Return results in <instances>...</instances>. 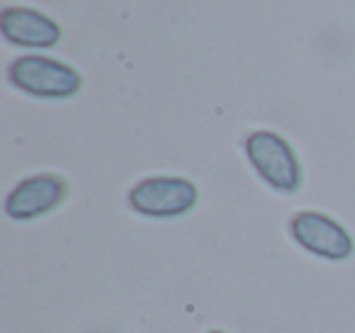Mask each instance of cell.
<instances>
[{
    "mask_svg": "<svg viewBox=\"0 0 355 333\" xmlns=\"http://www.w3.org/2000/svg\"><path fill=\"white\" fill-rule=\"evenodd\" d=\"M290 234L306 253L324 260H334V263L350 258L355 250V244L348 231L336 219L321 214V212H300V214H295L290 221Z\"/></svg>",
    "mask_w": 355,
    "mask_h": 333,
    "instance_id": "4",
    "label": "cell"
},
{
    "mask_svg": "<svg viewBox=\"0 0 355 333\" xmlns=\"http://www.w3.org/2000/svg\"><path fill=\"white\" fill-rule=\"evenodd\" d=\"M66 182L64 178L51 176V173H42V176H32L22 180L15 190L8 195L6 212L10 219L17 221H32L37 216L49 214L51 210L66 200Z\"/></svg>",
    "mask_w": 355,
    "mask_h": 333,
    "instance_id": "5",
    "label": "cell"
},
{
    "mask_svg": "<svg viewBox=\"0 0 355 333\" xmlns=\"http://www.w3.org/2000/svg\"><path fill=\"white\" fill-rule=\"evenodd\" d=\"M198 205V187L185 178H146L129 190V207L148 219H175Z\"/></svg>",
    "mask_w": 355,
    "mask_h": 333,
    "instance_id": "3",
    "label": "cell"
},
{
    "mask_svg": "<svg viewBox=\"0 0 355 333\" xmlns=\"http://www.w3.org/2000/svg\"><path fill=\"white\" fill-rule=\"evenodd\" d=\"M246 156L256 173L277 192H297L302 185V166L292 146L275 132H253L246 139Z\"/></svg>",
    "mask_w": 355,
    "mask_h": 333,
    "instance_id": "2",
    "label": "cell"
},
{
    "mask_svg": "<svg viewBox=\"0 0 355 333\" xmlns=\"http://www.w3.org/2000/svg\"><path fill=\"white\" fill-rule=\"evenodd\" d=\"M0 32L10 44L25 49H51L61 40V27L32 8H6L0 15Z\"/></svg>",
    "mask_w": 355,
    "mask_h": 333,
    "instance_id": "6",
    "label": "cell"
},
{
    "mask_svg": "<svg viewBox=\"0 0 355 333\" xmlns=\"http://www.w3.org/2000/svg\"><path fill=\"white\" fill-rule=\"evenodd\" d=\"M209 333H224V331H209Z\"/></svg>",
    "mask_w": 355,
    "mask_h": 333,
    "instance_id": "7",
    "label": "cell"
},
{
    "mask_svg": "<svg viewBox=\"0 0 355 333\" xmlns=\"http://www.w3.org/2000/svg\"><path fill=\"white\" fill-rule=\"evenodd\" d=\"M8 80L17 90L44 100H66L73 98L83 85V78L76 69L64 61L49 56H20L8 69Z\"/></svg>",
    "mask_w": 355,
    "mask_h": 333,
    "instance_id": "1",
    "label": "cell"
}]
</instances>
